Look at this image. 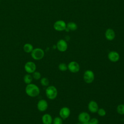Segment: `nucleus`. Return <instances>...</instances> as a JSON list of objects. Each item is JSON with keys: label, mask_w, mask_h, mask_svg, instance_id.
Instances as JSON below:
<instances>
[{"label": "nucleus", "mask_w": 124, "mask_h": 124, "mask_svg": "<svg viewBox=\"0 0 124 124\" xmlns=\"http://www.w3.org/2000/svg\"><path fill=\"white\" fill-rule=\"evenodd\" d=\"M40 89L39 87L35 84L30 83L27 84L25 88V92L26 94L32 97L37 96L40 93Z\"/></svg>", "instance_id": "1"}, {"label": "nucleus", "mask_w": 124, "mask_h": 124, "mask_svg": "<svg viewBox=\"0 0 124 124\" xmlns=\"http://www.w3.org/2000/svg\"><path fill=\"white\" fill-rule=\"evenodd\" d=\"M46 97L50 100L55 99L58 95V91L54 86H49L46 90Z\"/></svg>", "instance_id": "2"}, {"label": "nucleus", "mask_w": 124, "mask_h": 124, "mask_svg": "<svg viewBox=\"0 0 124 124\" xmlns=\"http://www.w3.org/2000/svg\"><path fill=\"white\" fill-rule=\"evenodd\" d=\"M45 55L44 51L41 48H35L31 52V57L35 60H40Z\"/></svg>", "instance_id": "3"}, {"label": "nucleus", "mask_w": 124, "mask_h": 124, "mask_svg": "<svg viewBox=\"0 0 124 124\" xmlns=\"http://www.w3.org/2000/svg\"><path fill=\"white\" fill-rule=\"evenodd\" d=\"M83 79L88 84L91 83L94 79V74L93 72L90 70H86L83 74Z\"/></svg>", "instance_id": "4"}, {"label": "nucleus", "mask_w": 124, "mask_h": 124, "mask_svg": "<svg viewBox=\"0 0 124 124\" xmlns=\"http://www.w3.org/2000/svg\"><path fill=\"white\" fill-rule=\"evenodd\" d=\"M54 29L59 31H64L66 28V24L63 20H59L56 21L53 25Z\"/></svg>", "instance_id": "5"}, {"label": "nucleus", "mask_w": 124, "mask_h": 124, "mask_svg": "<svg viewBox=\"0 0 124 124\" xmlns=\"http://www.w3.org/2000/svg\"><path fill=\"white\" fill-rule=\"evenodd\" d=\"M68 69L73 73H78L80 70V66L78 62L75 61L70 62L67 65Z\"/></svg>", "instance_id": "6"}, {"label": "nucleus", "mask_w": 124, "mask_h": 124, "mask_svg": "<svg viewBox=\"0 0 124 124\" xmlns=\"http://www.w3.org/2000/svg\"><path fill=\"white\" fill-rule=\"evenodd\" d=\"M24 69L28 74H32L35 71L36 66L34 62L29 61L25 63Z\"/></svg>", "instance_id": "7"}, {"label": "nucleus", "mask_w": 124, "mask_h": 124, "mask_svg": "<svg viewBox=\"0 0 124 124\" xmlns=\"http://www.w3.org/2000/svg\"><path fill=\"white\" fill-rule=\"evenodd\" d=\"M56 47L60 52H64L68 48V45L65 40L60 39L57 43Z\"/></svg>", "instance_id": "8"}, {"label": "nucleus", "mask_w": 124, "mask_h": 124, "mask_svg": "<svg viewBox=\"0 0 124 124\" xmlns=\"http://www.w3.org/2000/svg\"><path fill=\"white\" fill-rule=\"evenodd\" d=\"M70 114V109L66 107H62L61 108L59 111V115L61 118L62 119H66L69 117Z\"/></svg>", "instance_id": "9"}, {"label": "nucleus", "mask_w": 124, "mask_h": 124, "mask_svg": "<svg viewBox=\"0 0 124 124\" xmlns=\"http://www.w3.org/2000/svg\"><path fill=\"white\" fill-rule=\"evenodd\" d=\"M90 116L86 112H82L78 115V120L81 123H84L89 122L90 120Z\"/></svg>", "instance_id": "10"}, {"label": "nucleus", "mask_w": 124, "mask_h": 124, "mask_svg": "<svg viewBox=\"0 0 124 124\" xmlns=\"http://www.w3.org/2000/svg\"><path fill=\"white\" fill-rule=\"evenodd\" d=\"M37 108L40 111H45L48 108V103L46 100L41 99L38 102Z\"/></svg>", "instance_id": "11"}, {"label": "nucleus", "mask_w": 124, "mask_h": 124, "mask_svg": "<svg viewBox=\"0 0 124 124\" xmlns=\"http://www.w3.org/2000/svg\"><path fill=\"white\" fill-rule=\"evenodd\" d=\"M108 57L110 62H115L119 60L120 55L115 51H111L108 53Z\"/></svg>", "instance_id": "12"}, {"label": "nucleus", "mask_w": 124, "mask_h": 124, "mask_svg": "<svg viewBox=\"0 0 124 124\" xmlns=\"http://www.w3.org/2000/svg\"><path fill=\"white\" fill-rule=\"evenodd\" d=\"M88 108L89 110L92 113L97 112L99 109L98 104L95 101L92 100L89 102L88 105Z\"/></svg>", "instance_id": "13"}, {"label": "nucleus", "mask_w": 124, "mask_h": 124, "mask_svg": "<svg viewBox=\"0 0 124 124\" xmlns=\"http://www.w3.org/2000/svg\"><path fill=\"white\" fill-rule=\"evenodd\" d=\"M105 35L106 38L108 40L112 41L115 37V33L113 30H112V29L109 28L106 31Z\"/></svg>", "instance_id": "14"}, {"label": "nucleus", "mask_w": 124, "mask_h": 124, "mask_svg": "<svg viewBox=\"0 0 124 124\" xmlns=\"http://www.w3.org/2000/svg\"><path fill=\"white\" fill-rule=\"evenodd\" d=\"M42 121L43 124H52L53 119L52 116L49 114L46 113L43 115Z\"/></svg>", "instance_id": "15"}, {"label": "nucleus", "mask_w": 124, "mask_h": 124, "mask_svg": "<svg viewBox=\"0 0 124 124\" xmlns=\"http://www.w3.org/2000/svg\"><path fill=\"white\" fill-rule=\"evenodd\" d=\"M33 49V47L32 45L30 43H26L23 46V50L26 53H31Z\"/></svg>", "instance_id": "16"}, {"label": "nucleus", "mask_w": 124, "mask_h": 124, "mask_svg": "<svg viewBox=\"0 0 124 124\" xmlns=\"http://www.w3.org/2000/svg\"><path fill=\"white\" fill-rule=\"evenodd\" d=\"M66 27L70 30L72 31H75L78 29L77 24L74 22H70L66 24Z\"/></svg>", "instance_id": "17"}, {"label": "nucleus", "mask_w": 124, "mask_h": 124, "mask_svg": "<svg viewBox=\"0 0 124 124\" xmlns=\"http://www.w3.org/2000/svg\"><path fill=\"white\" fill-rule=\"evenodd\" d=\"M32 79H33V78L32 76L30 74L25 75L23 78V80L24 82L27 84L31 83L32 81Z\"/></svg>", "instance_id": "18"}, {"label": "nucleus", "mask_w": 124, "mask_h": 124, "mask_svg": "<svg viewBox=\"0 0 124 124\" xmlns=\"http://www.w3.org/2000/svg\"><path fill=\"white\" fill-rule=\"evenodd\" d=\"M117 112L121 115H124V104L118 105L116 108Z\"/></svg>", "instance_id": "19"}, {"label": "nucleus", "mask_w": 124, "mask_h": 124, "mask_svg": "<svg viewBox=\"0 0 124 124\" xmlns=\"http://www.w3.org/2000/svg\"><path fill=\"white\" fill-rule=\"evenodd\" d=\"M58 68L61 71H65L68 69L67 65H66L65 63H60L58 65Z\"/></svg>", "instance_id": "20"}, {"label": "nucleus", "mask_w": 124, "mask_h": 124, "mask_svg": "<svg viewBox=\"0 0 124 124\" xmlns=\"http://www.w3.org/2000/svg\"><path fill=\"white\" fill-rule=\"evenodd\" d=\"M40 83L42 86H47L49 85V81L48 79L46 78H43L41 79L40 80Z\"/></svg>", "instance_id": "21"}, {"label": "nucleus", "mask_w": 124, "mask_h": 124, "mask_svg": "<svg viewBox=\"0 0 124 124\" xmlns=\"http://www.w3.org/2000/svg\"><path fill=\"white\" fill-rule=\"evenodd\" d=\"M53 124H62V119L60 117H56L52 122Z\"/></svg>", "instance_id": "22"}, {"label": "nucleus", "mask_w": 124, "mask_h": 124, "mask_svg": "<svg viewBox=\"0 0 124 124\" xmlns=\"http://www.w3.org/2000/svg\"><path fill=\"white\" fill-rule=\"evenodd\" d=\"M32 74V77L33 78H34V79L38 80V79H40V78L41 77V74L39 72L35 71Z\"/></svg>", "instance_id": "23"}, {"label": "nucleus", "mask_w": 124, "mask_h": 124, "mask_svg": "<svg viewBox=\"0 0 124 124\" xmlns=\"http://www.w3.org/2000/svg\"><path fill=\"white\" fill-rule=\"evenodd\" d=\"M97 112L98 115L100 116H101V117H103L106 115V111L105 110V109H104L103 108H99L98 109Z\"/></svg>", "instance_id": "24"}, {"label": "nucleus", "mask_w": 124, "mask_h": 124, "mask_svg": "<svg viewBox=\"0 0 124 124\" xmlns=\"http://www.w3.org/2000/svg\"><path fill=\"white\" fill-rule=\"evenodd\" d=\"M89 122L91 124H98L99 123L98 120L96 118H93L90 119Z\"/></svg>", "instance_id": "25"}, {"label": "nucleus", "mask_w": 124, "mask_h": 124, "mask_svg": "<svg viewBox=\"0 0 124 124\" xmlns=\"http://www.w3.org/2000/svg\"><path fill=\"white\" fill-rule=\"evenodd\" d=\"M82 124H91L89 122H86V123H82Z\"/></svg>", "instance_id": "26"}]
</instances>
